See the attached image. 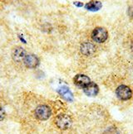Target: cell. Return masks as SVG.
Masks as SVG:
<instances>
[{"label": "cell", "mask_w": 133, "mask_h": 134, "mask_svg": "<svg viewBox=\"0 0 133 134\" xmlns=\"http://www.w3.org/2000/svg\"><path fill=\"white\" fill-rule=\"evenodd\" d=\"M73 81H74V84L76 86L80 87V88H84L85 86H86L89 83H91V80L89 77L83 74L76 75L74 77Z\"/></svg>", "instance_id": "obj_5"}, {"label": "cell", "mask_w": 133, "mask_h": 134, "mask_svg": "<svg viewBox=\"0 0 133 134\" xmlns=\"http://www.w3.org/2000/svg\"><path fill=\"white\" fill-rule=\"evenodd\" d=\"M107 37H108V32L105 27H96L91 33V38L98 43H103L106 41Z\"/></svg>", "instance_id": "obj_1"}, {"label": "cell", "mask_w": 133, "mask_h": 134, "mask_svg": "<svg viewBox=\"0 0 133 134\" xmlns=\"http://www.w3.org/2000/svg\"><path fill=\"white\" fill-rule=\"evenodd\" d=\"M23 63L28 68H36L39 65L38 58L33 54H28L25 56L23 60Z\"/></svg>", "instance_id": "obj_6"}, {"label": "cell", "mask_w": 133, "mask_h": 134, "mask_svg": "<svg viewBox=\"0 0 133 134\" xmlns=\"http://www.w3.org/2000/svg\"><path fill=\"white\" fill-rule=\"evenodd\" d=\"M26 55H27L26 51H25V50L23 48L20 47V46L15 47L12 52V57L15 61H17V62L23 61Z\"/></svg>", "instance_id": "obj_7"}, {"label": "cell", "mask_w": 133, "mask_h": 134, "mask_svg": "<svg viewBox=\"0 0 133 134\" xmlns=\"http://www.w3.org/2000/svg\"><path fill=\"white\" fill-rule=\"evenodd\" d=\"M131 50H132V51H133V46H132V47H131Z\"/></svg>", "instance_id": "obj_16"}, {"label": "cell", "mask_w": 133, "mask_h": 134, "mask_svg": "<svg viewBox=\"0 0 133 134\" xmlns=\"http://www.w3.org/2000/svg\"><path fill=\"white\" fill-rule=\"evenodd\" d=\"M5 116H6V113H5V111L3 110V108L0 107V122L4 119Z\"/></svg>", "instance_id": "obj_13"}, {"label": "cell", "mask_w": 133, "mask_h": 134, "mask_svg": "<svg viewBox=\"0 0 133 134\" xmlns=\"http://www.w3.org/2000/svg\"><path fill=\"white\" fill-rule=\"evenodd\" d=\"M96 47L91 42H84L81 46V52L85 55H91L95 53Z\"/></svg>", "instance_id": "obj_9"}, {"label": "cell", "mask_w": 133, "mask_h": 134, "mask_svg": "<svg viewBox=\"0 0 133 134\" xmlns=\"http://www.w3.org/2000/svg\"><path fill=\"white\" fill-rule=\"evenodd\" d=\"M74 5L76 7H78V8H81V7H83L84 4L83 3H80V2H74Z\"/></svg>", "instance_id": "obj_14"}, {"label": "cell", "mask_w": 133, "mask_h": 134, "mask_svg": "<svg viewBox=\"0 0 133 134\" xmlns=\"http://www.w3.org/2000/svg\"><path fill=\"white\" fill-rule=\"evenodd\" d=\"M34 113H35V117L38 119L45 121L51 117L52 111H51L50 108L47 105H39L36 108Z\"/></svg>", "instance_id": "obj_2"}, {"label": "cell", "mask_w": 133, "mask_h": 134, "mask_svg": "<svg viewBox=\"0 0 133 134\" xmlns=\"http://www.w3.org/2000/svg\"><path fill=\"white\" fill-rule=\"evenodd\" d=\"M104 134H120V133L116 127H109L108 129L104 132Z\"/></svg>", "instance_id": "obj_12"}, {"label": "cell", "mask_w": 133, "mask_h": 134, "mask_svg": "<svg viewBox=\"0 0 133 134\" xmlns=\"http://www.w3.org/2000/svg\"><path fill=\"white\" fill-rule=\"evenodd\" d=\"M101 7H102L101 3L100 1H96V0H91V1L85 4V8L91 12L99 11L101 8Z\"/></svg>", "instance_id": "obj_11"}, {"label": "cell", "mask_w": 133, "mask_h": 134, "mask_svg": "<svg viewBox=\"0 0 133 134\" xmlns=\"http://www.w3.org/2000/svg\"><path fill=\"white\" fill-rule=\"evenodd\" d=\"M116 94L117 98L121 100H128L132 96V91L128 86L120 85L119 87H117Z\"/></svg>", "instance_id": "obj_4"}, {"label": "cell", "mask_w": 133, "mask_h": 134, "mask_svg": "<svg viewBox=\"0 0 133 134\" xmlns=\"http://www.w3.org/2000/svg\"><path fill=\"white\" fill-rule=\"evenodd\" d=\"M71 118L70 116L66 114H60L55 118V123L58 128L62 130H66L71 125Z\"/></svg>", "instance_id": "obj_3"}, {"label": "cell", "mask_w": 133, "mask_h": 134, "mask_svg": "<svg viewBox=\"0 0 133 134\" xmlns=\"http://www.w3.org/2000/svg\"><path fill=\"white\" fill-rule=\"evenodd\" d=\"M130 10H131V12H130V13H131V14H130V15H131V16L132 18H133V7H131Z\"/></svg>", "instance_id": "obj_15"}, {"label": "cell", "mask_w": 133, "mask_h": 134, "mask_svg": "<svg viewBox=\"0 0 133 134\" xmlns=\"http://www.w3.org/2000/svg\"><path fill=\"white\" fill-rule=\"evenodd\" d=\"M83 91L88 96L94 97L98 94L99 88H98V85L96 84L93 83V82H91V83H89L88 85L84 87Z\"/></svg>", "instance_id": "obj_8"}, {"label": "cell", "mask_w": 133, "mask_h": 134, "mask_svg": "<svg viewBox=\"0 0 133 134\" xmlns=\"http://www.w3.org/2000/svg\"><path fill=\"white\" fill-rule=\"evenodd\" d=\"M58 94L61 95V97L64 99L66 101H73V95L71 91L66 86H61L58 90Z\"/></svg>", "instance_id": "obj_10"}]
</instances>
